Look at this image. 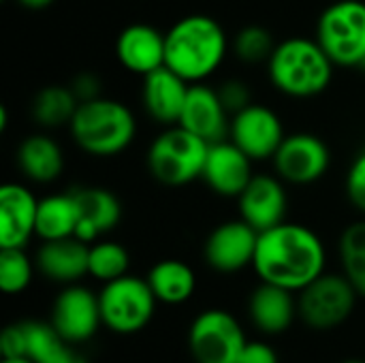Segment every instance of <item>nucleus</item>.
Listing matches in <instances>:
<instances>
[{
	"label": "nucleus",
	"mask_w": 365,
	"mask_h": 363,
	"mask_svg": "<svg viewBox=\"0 0 365 363\" xmlns=\"http://www.w3.org/2000/svg\"><path fill=\"white\" fill-rule=\"evenodd\" d=\"M128 252L124 246L115 242H98L90 246V259H88V274L96 280L111 282L115 278L126 276L128 272Z\"/></svg>",
	"instance_id": "28"
},
{
	"label": "nucleus",
	"mask_w": 365,
	"mask_h": 363,
	"mask_svg": "<svg viewBox=\"0 0 365 363\" xmlns=\"http://www.w3.org/2000/svg\"><path fill=\"white\" fill-rule=\"evenodd\" d=\"M259 231H255L246 220H229L218 225L205 240V261L210 267L222 274H233L252 265L257 252Z\"/></svg>",
	"instance_id": "12"
},
{
	"label": "nucleus",
	"mask_w": 365,
	"mask_h": 363,
	"mask_svg": "<svg viewBox=\"0 0 365 363\" xmlns=\"http://www.w3.org/2000/svg\"><path fill=\"white\" fill-rule=\"evenodd\" d=\"M148 282L156 300L165 304H184L192 297L197 287L195 272L178 259H165L156 263L148 274Z\"/></svg>",
	"instance_id": "24"
},
{
	"label": "nucleus",
	"mask_w": 365,
	"mask_h": 363,
	"mask_svg": "<svg viewBox=\"0 0 365 363\" xmlns=\"http://www.w3.org/2000/svg\"><path fill=\"white\" fill-rule=\"evenodd\" d=\"M237 201L242 220H246L259 233L284 223L289 197L280 178L255 175Z\"/></svg>",
	"instance_id": "17"
},
{
	"label": "nucleus",
	"mask_w": 365,
	"mask_h": 363,
	"mask_svg": "<svg viewBox=\"0 0 365 363\" xmlns=\"http://www.w3.org/2000/svg\"><path fill=\"white\" fill-rule=\"evenodd\" d=\"M190 83L169 66L143 75V107L160 124H178Z\"/></svg>",
	"instance_id": "18"
},
{
	"label": "nucleus",
	"mask_w": 365,
	"mask_h": 363,
	"mask_svg": "<svg viewBox=\"0 0 365 363\" xmlns=\"http://www.w3.org/2000/svg\"><path fill=\"white\" fill-rule=\"evenodd\" d=\"M317 41L338 66H361L365 60V2L338 0L317 21Z\"/></svg>",
	"instance_id": "6"
},
{
	"label": "nucleus",
	"mask_w": 365,
	"mask_h": 363,
	"mask_svg": "<svg viewBox=\"0 0 365 363\" xmlns=\"http://www.w3.org/2000/svg\"><path fill=\"white\" fill-rule=\"evenodd\" d=\"M32 280V263L24 248L0 250V289L6 295L21 293Z\"/></svg>",
	"instance_id": "30"
},
{
	"label": "nucleus",
	"mask_w": 365,
	"mask_h": 363,
	"mask_svg": "<svg viewBox=\"0 0 365 363\" xmlns=\"http://www.w3.org/2000/svg\"><path fill=\"white\" fill-rule=\"evenodd\" d=\"M90 246L79 237L47 240L36 252V265L43 276L56 282H75L88 274Z\"/></svg>",
	"instance_id": "21"
},
{
	"label": "nucleus",
	"mask_w": 365,
	"mask_h": 363,
	"mask_svg": "<svg viewBox=\"0 0 365 363\" xmlns=\"http://www.w3.org/2000/svg\"><path fill=\"white\" fill-rule=\"evenodd\" d=\"M2 363H34L28 357H13V359H2Z\"/></svg>",
	"instance_id": "38"
},
{
	"label": "nucleus",
	"mask_w": 365,
	"mask_h": 363,
	"mask_svg": "<svg viewBox=\"0 0 365 363\" xmlns=\"http://www.w3.org/2000/svg\"><path fill=\"white\" fill-rule=\"evenodd\" d=\"M38 199L17 182L0 186V248H24L36 233Z\"/></svg>",
	"instance_id": "16"
},
{
	"label": "nucleus",
	"mask_w": 365,
	"mask_h": 363,
	"mask_svg": "<svg viewBox=\"0 0 365 363\" xmlns=\"http://www.w3.org/2000/svg\"><path fill=\"white\" fill-rule=\"evenodd\" d=\"M299 293V315L308 325L317 329H331L342 325L351 317L357 300V289L346 276L325 272Z\"/></svg>",
	"instance_id": "8"
},
{
	"label": "nucleus",
	"mask_w": 365,
	"mask_h": 363,
	"mask_svg": "<svg viewBox=\"0 0 365 363\" xmlns=\"http://www.w3.org/2000/svg\"><path fill=\"white\" fill-rule=\"evenodd\" d=\"M17 2L30 11H41V9H47L49 4H53V0H17Z\"/></svg>",
	"instance_id": "37"
},
{
	"label": "nucleus",
	"mask_w": 365,
	"mask_h": 363,
	"mask_svg": "<svg viewBox=\"0 0 365 363\" xmlns=\"http://www.w3.org/2000/svg\"><path fill=\"white\" fill-rule=\"evenodd\" d=\"M346 195L349 201L365 214V150L357 154L353 160L349 175H346Z\"/></svg>",
	"instance_id": "31"
},
{
	"label": "nucleus",
	"mask_w": 365,
	"mask_h": 363,
	"mask_svg": "<svg viewBox=\"0 0 365 363\" xmlns=\"http://www.w3.org/2000/svg\"><path fill=\"white\" fill-rule=\"evenodd\" d=\"M218 94H220V101H222V105L227 107L229 113H237V111H242L244 107H248L252 103L248 86L244 81H240V79H227L218 88Z\"/></svg>",
	"instance_id": "32"
},
{
	"label": "nucleus",
	"mask_w": 365,
	"mask_h": 363,
	"mask_svg": "<svg viewBox=\"0 0 365 363\" xmlns=\"http://www.w3.org/2000/svg\"><path fill=\"white\" fill-rule=\"evenodd\" d=\"M331 163L327 143L312 133L287 135L274 154V167L280 180L289 184H312L321 180Z\"/></svg>",
	"instance_id": "10"
},
{
	"label": "nucleus",
	"mask_w": 365,
	"mask_h": 363,
	"mask_svg": "<svg viewBox=\"0 0 365 363\" xmlns=\"http://www.w3.org/2000/svg\"><path fill=\"white\" fill-rule=\"evenodd\" d=\"M340 259L344 276L365 297V220L353 223L340 237Z\"/></svg>",
	"instance_id": "27"
},
{
	"label": "nucleus",
	"mask_w": 365,
	"mask_h": 363,
	"mask_svg": "<svg viewBox=\"0 0 365 363\" xmlns=\"http://www.w3.org/2000/svg\"><path fill=\"white\" fill-rule=\"evenodd\" d=\"M325 246L321 237L297 223H280L259 233L252 267L261 282L302 291L325 272Z\"/></svg>",
	"instance_id": "1"
},
{
	"label": "nucleus",
	"mask_w": 365,
	"mask_h": 363,
	"mask_svg": "<svg viewBox=\"0 0 365 363\" xmlns=\"http://www.w3.org/2000/svg\"><path fill=\"white\" fill-rule=\"evenodd\" d=\"M98 323H103L101 304L92 291L83 287H68L58 295L51 312V325L68 344L90 340L96 334Z\"/></svg>",
	"instance_id": "13"
},
{
	"label": "nucleus",
	"mask_w": 365,
	"mask_h": 363,
	"mask_svg": "<svg viewBox=\"0 0 365 363\" xmlns=\"http://www.w3.org/2000/svg\"><path fill=\"white\" fill-rule=\"evenodd\" d=\"M359 68H364V71H365V60H364V64H361V66H359Z\"/></svg>",
	"instance_id": "40"
},
{
	"label": "nucleus",
	"mask_w": 365,
	"mask_h": 363,
	"mask_svg": "<svg viewBox=\"0 0 365 363\" xmlns=\"http://www.w3.org/2000/svg\"><path fill=\"white\" fill-rule=\"evenodd\" d=\"M77 203L73 193L49 195L38 201L36 212V235L41 240H62L73 237L77 231Z\"/></svg>",
	"instance_id": "25"
},
{
	"label": "nucleus",
	"mask_w": 365,
	"mask_h": 363,
	"mask_svg": "<svg viewBox=\"0 0 365 363\" xmlns=\"http://www.w3.org/2000/svg\"><path fill=\"white\" fill-rule=\"evenodd\" d=\"M210 143L180 124L163 131L148 150V169L165 186H186L203 178Z\"/></svg>",
	"instance_id": "5"
},
{
	"label": "nucleus",
	"mask_w": 365,
	"mask_h": 363,
	"mask_svg": "<svg viewBox=\"0 0 365 363\" xmlns=\"http://www.w3.org/2000/svg\"><path fill=\"white\" fill-rule=\"evenodd\" d=\"M229 49V39L218 19L186 15L165 34V66L188 83H201L218 71Z\"/></svg>",
	"instance_id": "2"
},
{
	"label": "nucleus",
	"mask_w": 365,
	"mask_h": 363,
	"mask_svg": "<svg viewBox=\"0 0 365 363\" xmlns=\"http://www.w3.org/2000/svg\"><path fill=\"white\" fill-rule=\"evenodd\" d=\"M71 193L75 197L79 214L75 237L90 244L98 235L109 233L118 227L122 218V203L111 190L101 186H86Z\"/></svg>",
	"instance_id": "19"
},
{
	"label": "nucleus",
	"mask_w": 365,
	"mask_h": 363,
	"mask_svg": "<svg viewBox=\"0 0 365 363\" xmlns=\"http://www.w3.org/2000/svg\"><path fill=\"white\" fill-rule=\"evenodd\" d=\"M237 363H278V355L265 342H248Z\"/></svg>",
	"instance_id": "35"
},
{
	"label": "nucleus",
	"mask_w": 365,
	"mask_h": 363,
	"mask_svg": "<svg viewBox=\"0 0 365 363\" xmlns=\"http://www.w3.org/2000/svg\"><path fill=\"white\" fill-rule=\"evenodd\" d=\"M79 107V101L71 86H45L34 94L32 116L45 128H60L73 122V116Z\"/></svg>",
	"instance_id": "26"
},
{
	"label": "nucleus",
	"mask_w": 365,
	"mask_h": 363,
	"mask_svg": "<svg viewBox=\"0 0 365 363\" xmlns=\"http://www.w3.org/2000/svg\"><path fill=\"white\" fill-rule=\"evenodd\" d=\"M103 323L118 334H135L143 329L154 317L156 295L148 280L135 276H122L105 282L101 295Z\"/></svg>",
	"instance_id": "7"
},
{
	"label": "nucleus",
	"mask_w": 365,
	"mask_h": 363,
	"mask_svg": "<svg viewBox=\"0 0 365 363\" xmlns=\"http://www.w3.org/2000/svg\"><path fill=\"white\" fill-rule=\"evenodd\" d=\"M293 291L278 285L263 282L250 295V317L255 325L265 334H280L291 327L295 317Z\"/></svg>",
	"instance_id": "22"
},
{
	"label": "nucleus",
	"mask_w": 365,
	"mask_h": 363,
	"mask_svg": "<svg viewBox=\"0 0 365 363\" xmlns=\"http://www.w3.org/2000/svg\"><path fill=\"white\" fill-rule=\"evenodd\" d=\"M45 363H86L77 353H73L71 351V347H66L64 351H60L56 357H51L49 362H45Z\"/></svg>",
	"instance_id": "36"
},
{
	"label": "nucleus",
	"mask_w": 365,
	"mask_h": 363,
	"mask_svg": "<svg viewBox=\"0 0 365 363\" xmlns=\"http://www.w3.org/2000/svg\"><path fill=\"white\" fill-rule=\"evenodd\" d=\"M68 126L75 143L92 156H115L124 152L137 133L133 111L124 103L105 96L79 103Z\"/></svg>",
	"instance_id": "4"
},
{
	"label": "nucleus",
	"mask_w": 365,
	"mask_h": 363,
	"mask_svg": "<svg viewBox=\"0 0 365 363\" xmlns=\"http://www.w3.org/2000/svg\"><path fill=\"white\" fill-rule=\"evenodd\" d=\"M115 56L130 73L148 75L165 66V34L148 24L126 26L115 39Z\"/></svg>",
	"instance_id": "20"
},
{
	"label": "nucleus",
	"mask_w": 365,
	"mask_h": 363,
	"mask_svg": "<svg viewBox=\"0 0 365 363\" xmlns=\"http://www.w3.org/2000/svg\"><path fill=\"white\" fill-rule=\"evenodd\" d=\"M252 158L233 141L210 143L203 180L220 197H240L252 180Z\"/></svg>",
	"instance_id": "15"
},
{
	"label": "nucleus",
	"mask_w": 365,
	"mask_h": 363,
	"mask_svg": "<svg viewBox=\"0 0 365 363\" xmlns=\"http://www.w3.org/2000/svg\"><path fill=\"white\" fill-rule=\"evenodd\" d=\"M231 141L242 148L252 160L274 158L284 135L278 113L265 105L250 103L231 118Z\"/></svg>",
	"instance_id": "11"
},
{
	"label": "nucleus",
	"mask_w": 365,
	"mask_h": 363,
	"mask_svg": "<svg viewBox=\"0 0 365 363\" xmlns=\"http://www.w3.org/2000/svg\"><path fill=\"white\" fill-rule=\"evenodd\" d=\"M17 165L28 180L36 184H49L62 175L64 156L51 137L30 135L17 148Z\"/></svg>",
	"instance_id": "23"
},
{
	"label": "nucleus",
	"mask_w": 365,
	"mask_h": 363,
	"mask_svg": "<svg viewBox=\"0 0 365 363\" xmlns=\"http://www.w3.org/2000/svg\"><path fill=\"white\" fill-rule=\"evenodd\" d=\"M2 359H13V357H26V334H24V323L11 325L4 329L2 340Z\"/></svg>",
	"instance_id": "33"
},
{
	"label": "nucleus",
	"mask_w": 365,
	"mask_h": 363,
	"mask_svg": "<svg viewBox=\"0 0 365 363\" xmlns=\"http://www.w3.org/2000/svg\"><path fill=\"white\" fill-rule=\"evenodd\" d=\"M346 363H365V362H359V359H353V362H346Z\"/></svg>",
	"instance_id": "39"
},
{
	"label": "nucleus",
	"mask_w": 365,
	"mask_h": 363,
	"mask_svg": "<svg viewBox=\"0 0 365 363\" xmlns=\"http://www.w3.org/2000/svg\"><path fill=\"white\" fill-rule=\"evenodd\" d=\"M178 124L205 139L207 143L225 141L231 131L229 111L222 105L218 90L205 83H190Z\"/></svg>",
	"instance_id": "14"
},
{
	"label": "nucleus",
	"mask_w": 365,
	"mask_h": 363,
	"mask_svg": "<svg viewBox=\"0 0 365 363\" xmlns=\"http://www.w3.org/2000/svg\"><path fill=\"white\" fill-rule=\"evenodd\" d=\"M188 342L197 363H237L248 344L237 319L225 310L201 312L190 327Z\"/></svg>",
	"instance_id": "9"
},
{
	"label": "nucleus",
	"mask_w": 365,
	"mask_h": 363,
	"mask_svg": "<svg viewBox=\"0 0 365 363\" xmlns=\"http://www.w3.org/2000/svg\"><path fill=\"white\" fill-rule=\"evenodd\" d=\"M276 41L274 34L263 28V26H244L235 39H233V51L240 60L248 62V64H257V62H269L274 49H276Z\"/></svg>",
	"instance_id": "29"
},
{
	"label": "nucleus",
	"mask_w": 365,
	"mask_h": 363,
	"mask_svg": "<svg viewBox=\"0 0 365 363\" xmlns=\"http://www.w3.org/2000/svg\"><path fill=\"white\" fill-rule=\"evenodd\" d=\"M71 90L75 92V96H77L79 103L94 101V98L101 96V81H98L96 75H92V73L86 71V73H81V75H77V77L73 79Z\"/></svg>",
	"instance_id": "34"
},
{
	"label": "nucleus",
	"mask_w": 365,
	"mask_h": 363,
	"mask_svg": "<svg viewBox=\"0 0 365 363\" xmlns=\"http://www.w3.org/2000/svg\"><path fill=\"white\" fill-rule=\"evenodd\" d=\"M334 66L319 41L306 36H291L278 43L267 62L272 83L293 98H312L325 92L331 83Z\"/></svg>",
	"instance_id": "3"
}]
</instances>
